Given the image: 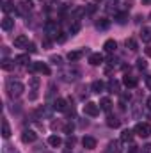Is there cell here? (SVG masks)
Returning a JSON list of instances; mask_svg holds the SVG:
<instances>
[{
	"instance_id": "obj_17",
	"label": "cell",
	"mask_w": 151,
	"mask_h": 153,
	"mask_svg": "<svg viewBox=\"0 0 151 153\" xmlns=\"http://www.w3.org/2000/svg\"><path fill=\"white\" fill-rule=\"evenodd\" d=\"M103 89H105V84H103L101 80H94V82L91 84V91H93V93H98V94H100Z\"/></svg>"
},
{
	"instance_id": "obj_9",
	"label": "cell",
	"mask_w": 151,
	"mask_h": 153,
	"mask_svg": "<svg viewBox=\"0 0 151 153\" xmlns=\"http://www.w3.org/2000/svg\"><path fill=\"white\" fill-rule=\"evenodd\" d=\"M53 111H59V112H64L66 109H68V103H66V100L64 98H55V102H53Z\"/></svg>"
},
{
	"instance_id": "obj_36",
	"label": "cell",
	"mask_w": 151,
	"mask_h": 153,
	"mask_svg": "<svg viewBox=\"0 0 151 153\" xmlns=\"http://www.w3.org/2000/svg\"><path fill=\"white\" fill-rule=\"evenodd\" d=\"M27 50H29L30 53H36V52H38V48H36V45H34V43H29V46H27Z\"/></svg>"
},
{
	"instance_id": "obj_13",
	"label": "cell",
	"mask_w": 151,
	"mask_h": 153,
	"mask_svg": "<svg viewBox=\"0 0 151 153\" xmlns=\"http://www.w3.org/2000/svg\"><path fill=\"white\" fill-rule=\"evenodd\" d=\"M14 46H16V48H27V46H29V38H27V36H18V38H14Z\"/></svg>"
},
{
	"instance_id": "obj_11",
	"label": "cell",
	"mask_w": 151,
	"mask_h": 153,
	"mask_svg": "<svg viewBox=\"0 0 151 153\" xmlns=\"http://www.w3.org/2000/svg\"><path fill=\"white\" fill-rule=\"evenodd\" d=\"M101 62H103V55H101V53L96 52V53H91V55H89V64H91V66H100Z\"/></svg>"
},
{
	"instance_id": "obj_1",
	"label": "cell",
	"mask_w": 151,
	"mask_h": 153,
	"mask_svg": "<svg viewBox=\"0 0 151 153\" xmlns=\"http://www.w3.org/2000/svg\"><path fill=\"white\" fill-rule=\"evenodd\" d=\"M23 89H25L23 84L18 82V80H9L7 82V93H9L11 98H20L23 94Z\"/></svg>"
},
{
	"instance_id": "obj_4",
	"label": "cell",
	"mask_w": 151,
	"mask_h": 153,
	"mask_svg": "<svg viewBox=\"0 0 151 153\" xmlns=\"http://www.w3.org/2000/svg\"><path fill=\"white\" fill-rule=\"evenodd\" d=\"M44 30H46V34H48V38H57V34H59V25H57V22H46L44 23Z\"/></svg>"
},
{
	"instance_id": "obj_44",
	"label": "cell",
	"mask_w": 151,
	"mask_h": 153,
	"mask_svg": "<svg viewBox=\"0 0 151 153\" xmlns=\"http://www.w3.org/2000/svg\"><path fill=\"white\" fill-rule=\"evenodd\" d=\"M142 2H144V4H151V0H142Z\"/></svg>"
},
{
	"instance_id": "obj_5",
	"label": "cell",
	"mask_w": 151,
	"mask_h": 153,
	"mask_svg": "<svg viewBox=\"0 0 151 153\" xmlns=\"http://www.w3.org/2000/svg\"><path fill=\"white\" fill-rule=\"evenodd\" d=\"M30 70L32 71H38L41 75H50L52 71H50V66L46 64V62H32L30 64Z\"/></svg>"
},
{
	"instance_id": "obj_39",
	"label": "cell",
	"mask_w": 151,
	"mask_h": 153,
	"mask_svg": "<svg viewBox=\"0 0 151 153\" xmlns=\"http://www.w3.org/2000/svg\"><path fill=\"white\" fill-rule=\"evenodd\" d=\"M50 45H52V43H50V39L48 38L43 39V46H44V48H50Z\"/></svg>"
},
{
	"instance_id": "obj_45",
	"label": "cell",
	"mask_w": 151,
	"mask_h": 153,
	"mask_svg": "<svg viewBox=\"0 0 151 153\" xmlns=\"http://www.w3.org/2000/svg\"><path fill=\"white\" fill-rule=\"evenodd\" d=\"M94 2H100V0H94Z\"/></svg>"
},
{
	"instance_id": "obj_3",
	"label": "cell",
	"mask_w": 151,
	"mask_h": 153,
	"mask_svg": "<svg viewBox=\"0 0 151 153\" xmlns=\"http://www.w3.org/2000/svg\"><path fill=\"white\" fill-rule=\"evenodd\" d=\"M84 112L87 116H91V117H96V116L100 114V105L94 103V102H87L84 105Z\"/></svg>"
},
{
	"instance_id": "obj_42",
	"label": "cell",
	"mask_w": 151,
	"mask_h": 153,
	"mask_svg": "<svg viewBox=\"0 0 151 153\" xmlns=\"http://www.w3.org/2000/svg\"><path fill=\"white\" fill-rule=\"evenodd\" d=\"M146 85L151 89V76H148V78H146Z\"/></svg>"
},
{
	"instance_id": "obj_2",
	"label": "cell",
	"mask_w": 151,
	"mask_h": 153,
	"mask_svg": "<svg viewBox=\"0 0 151 153\" xmlns=\"http://www.w3.org/2000/svg\"><path fill=\"white\" fill-rule=\"evenodd\" d=\"M133 132H135L139 137H144V139H146V137H150L151 135V125L150 123H142V121H141V123L135 125Z\"/></svg>"
},
{
	"instance_id": "obj_20",
	"label": "cell",
	"mask_w": 151,
	"mask_h": 153,
	"mask_svg": "<svg viewBox=\"0 0 151 153\" xmlns=\"http://www.w3.org/2000/svg\"><path fill=\"white\" fill-rule=\"evenodd\" d=\"M132 139H133V132H132V130H128V128H126V130H123V134H121V143H124V144H126V143H132Z\"/></svg>"
},
{
	"instance_id": "obj_33",
	"label": "cell",
	"mask_w": 151,
	"mask_h": 153,
	"mask_svg": "<svg viewBox=\"0 0 151 153\" xmlns=\"http://www.w3.org/2000/svg\"><path fill=\"white\" fill-rule=\"evenodd\" d=\"M78 30H80V23H78V22H73L71 27H70V34H76Z\"/></svg>"
},
{
	"instance_id": "obj_27",
	"label": "cell",
	"mask_w": 151,
	"mask_h": 153,
	"mask_svg": "<svg viewBox=\"0 0 151 153\" xmlns=\"http://www.w3.org/2000/svg\"><path fill=\"white\" fill-rule=\"evenodd\" d=\"M109 20H105V18H100L98 22H96V29L98 30H105V29H109Z\"/></svg>"
},
{
	"instance_id": "obj_46",
	"label": "cell",
	"mask_w": 151,
	"mask_h": 153,
	"mask_svg": "<svg viewBox=\"0 0 151 153\" xmlns=\"http://www.w3.org/2000/svg\"><path fill=\"white\" fill-rule=\"evenodd\" d=\"M150 20H151V14H150Z\"/></svg>"
},
{
	"instance_id": "obj_21",
	"label": "cell",
	"mask_w": 151,
	"mask_h": 153,
	"mask_svg": "<svg viewBox=\"0 0 151 153\" xmlns=\"http://www.w3.org/2000/svg\"><path fill=\"white\" fill-rule=\"evenodd\" d=\"M14 61H16V64H29V62H30L29 53H20V55L14 57Z\"/></svg>"
},
{
	"instance_id": "obj_31",
	"label": "cell",
	"mask_w": 151,
	"mask_h": 153,
	"mask_svg": "<svg viewBox=\"0 0 151 153\" xmlns=\"http://www.w3.org/2000/svg\"><path fill=\"white\" fill-rule=\"evenodd\" d=\"M2 153H20L16 148H13L11 144H4L2 146Z\"/></svg>"
},
{
	"instance_id": "obj_7",
	"label": "cell",
	"mask_w": 151,
	"mask_h": 153,
	"mask_svg": "<svg viewBox=\"0 0 151 153\" xmlns=\"http://www.w3.org/2000/svg\"><path fill=\"white\" fill-rule=\"evenodd\" d=\"M2 11L9 16V14H13V13H18V5H14V2H13V0H7V2H4Z\"/></svg>"
},
{
	"instance_id": "obj_35",
	"label": "cell",
	"mask_w": 151,
	"mask_h": 153,
	"mask_svg": "<svg viewBox=\"0 0 151 153\" xmlns=\"http://www.w3.org/2000/svg\"><path fill=\"white\" fill-rule=\"evenodd\" d=\"M117 144H119V143L112 141V143L109 144V152H110V153H117Z\"/></svg>"
},
{
	"instance_id": "obj_8",
	"label": "cell",
	"mask_w": 151,
	"mask_h": 153,
	"mask_svg": "<svg viewBox=\"0 0 151 153\" xmlns=\"http://www.w3.org/2000/svg\"><path fill=\"white\" fill-rule=\"evenodd\" d=\"M14 29V20L11 18V16H4L2 18V30H5V32H9V30H13Z\"/></svg>"
},
{
	"instance_id": "obj_26",
	"label": "cell",
	"mask_w": 151,
	"mask_h": 153,
	"mask_svg": "<svg viewBox=\"0 0 151 153\" xmlns=\"http://www.w3.org/2000/svg\"><path fill=\"white\" fill-rule=\"evenodd\" d=\"M141 39H142L144 43H150V41H151V29L144 27V29L141 30Z\"/></svg>"
},
{
	"instance_id": "obj_23",
	"label": "cell",
	"mask_w": 151,
	"mask_h": 153,
	"mask_svg": "<svg viewBox=\"0 0 151 153\" xmlns=\"http://www.w3.org/2000/svg\"><path fill=\"white\" fill-rule=\"evenodd\" d=\"M107 89H109V91H110V93H119V82H117V80H109V82H107Z\"/></svg>"
},
{
	"instance_id": "obj_28",
	"label": "cell",
	"mask_w": 151,
	"mask_h": 153,
	"mask_svg": "<svg viewBox=\"0 0 151 153\" xmlns=\"http://www.w3.org/2000/svg\"><path fill=\"white\" fill-rule=\"evenodd\" d=\"M107 125H109L110 128H119L121 123H119V119H117L115 116H109V117H107Z\"/></svg>"
},
{
	"instance_id": "obj_43",
	"label": "cell",
	"mask_w": 151,
	"mask_h": 153,
	"mask_svg": "<svg viewBox=\"0 0 151 153\" xmlns=\"http://www.w3.org/2000/svg\"><path fill=\"white\" fill-rule=\"evenodd\" d=\"M146 55H150V57H151V46H148V48H146Z\"/></svg>"
},
{
	"instance_id": "obj_32",
	"label": "cell",
	"mask_w": 151,
	"mask_h": 153,
	"mask_svg": "<svg viewBox=\"0 0 151 153\" xmlns=\"http://www.w3.org/2000/svg\"><path fill=\"white\" fill-rule=\"evenodd\" d=\"M137 68H139L141 71H144V70L148 68V62H146L144 59H137Z\"/></svg>"
},
{
	"instance_id": "obj_19",
	"label": "cell",
	"mask_w": 151,
	"mask_h": 153,
	"mask_svg": "<svg viewBox=\"0 0 151 153\" xmlns=\"http://www.w3.org/2000/svg\"><path fill=\"white\" fill-rule=\"evenodd\" d=\"M48 144H50L52 148H59V146H62V139H61L59 135H50V137H48Z\"/></svg>"
},
{
	"instance_id": "obj_24",
	"label": "cell",
	"mask_w": 151,
	"mask_h": 153,
	"mask_svg": "<svg viewBox=\"0 0 151 153\" xmlns=\"http://www.w3.org/2000/svg\"><path fill=\"white\" fill-rule=\"evenodd\" d=\"M29 11H30V4H27V2H23V4H18V14L25 16Z\"/></svg>"
},
{
	"instance_id": "obj_6",
	"label": "cell",
	"mask_w": 151,
	"mask_h": 153,
	"mask_svg": "<svg viewBox=\"0 0 151 153\" xmlns=\"http://www.w3.org/2000/svg\"><path fill=\"white\" fill-rule=\"evenodd\" d=\"M38 139V134L34 132V130H23V134H21V141L25 143V144H30V143H34Z\"/></svg>"
},
{
	"instance_id": "obj_22",
	"label": "cell",
	"mask_w": 151,
	"mask_h": 153,
	"mask_svg": "<svg viewBox=\"0 0 151 153\" xmlns=\"http://www.w3.org/2000/svg\"><path fill=\"white\" fill-rule=\"evenodd\" d=\"M123 84H124V85H126V87H130V89H132V87H135V85H137V78H135V76H124V78H123Z\"/></svg>"
},
{
	"instance_id": "obj_38",
	"label": "cell",
	"mask_w": 151,
	"mask_h": 153,
	"mask_svg": "<svg viewBox=\"0 0 151 153\" xmlns=\"http://www.w3.org/2000/svg\"><path fill=\"white\" fill-rule=\"evenodd\" d=\"M38 98V91H30V94H29V100H36Z\"/></svg>"
},
{
	"instance_id": "obj_34",
	"label": "cell",
	"mask_w": 151,
	"mask_h": 153,
	"mask_svg": "<svg viewBox=\"0 0 151 153\" xmlns=\"http://www.w3.org/2000/svg\"><path fill=\"white\" fill-rule=\"evenodd\" d=\"M50 61H52L55 66H61V64H62V57H59V55H52V57H50Z\"/></svg>"
},
{
	"instance_id": "obj_15",
	"label": "cell",
	"mask_w": 151,
	"mask_h": 153,
	"mask_svg": "<svg viewBox=\"0 0 151 153\" xmlns=\"http://www.w3.org/2000/svg\"><path fill=\"white\" fill-rule=\"evenodd\" d=\"M2 137L4 139H9L11 137V126H9V123H7L5 117L2 119Z\"/></svg>"
},
{
	"instance_id": "obj_29",
	"label": "cell",
	"mask_w": 151,
	"mask_h": 153,
	"mask_svg": "<svg viewBox=\"0 0 151 153\" xmlns=\"http://www.w3.org/2000/svg\"><path fill=\"white\" fill-rule=\"evenodd\" d=\"M29 84H30V91H38V87H39V78H38V76H30Z\"/></svg>"
},
{
	"instance_id": "obj_40",
	"label": "cell",
	"mask_w": 151,
	"mask_h": 153,
	"mask_svg": "<svg viewBox=\"0 0 151 153\" xmlns=\"http://www.w3.org/2000/svg\"><path fill=\"white\" fill-rule=\"evenodd\" d=\"M142 153H151V144H146V146H142Z\"/></svg>"
},
{
	"instance_id": "obj_18",
	"label": "cell",
	"mask_w": 151,
	"mask_h": 153,
	"mask_svg": "<svg viewBox=\"0 0 151 153\" xmlns=\"http://www.w3.org/2000/svg\"><path fill=\"white\" fill-rule=\"evenodd\" d=\"M100 109L105 111V112H110V109H112V102H110V98H101V100H100Z\"/></svg>"
},
{
	"instance_id": "obj_30",
	"label": "cell",
	"mask_w": 151,
	"mask_h": 153,
	"mask_svg": "<svg viewBox=\"0 0 151 153\" xmlns=\"http://www.w3.org/2000/svg\"><path fill=\"white\" fill-rule=\"evenodd\" d=\"M126 46L132 50V52H137V41L133 38H130V39H126Z\"/></svg>"
},
{
	"instance_id": "obj_10",
	"label": "cell",
	"mask_w": 151,
	"mask_h": 153,
	"mask_svg": "<svg viewBox=\"0 0 151 153\" xmlns=\"http://www.w3.org/2000/svg\"><path fill=\"white\" fill-rule=\"evenodd\" d=\"M85 52H87V50H73V52H70V53H68V61H70V62H76V61H80L82 55H84Z\"/></svg>"
},
{
	"instance_id": "obj_37",
	"label": "cell",
	"mask_w": 151,
	"mask_h": 153,
	"mask_svg": "<svg viewBox=\"0 0 151 153\" xmlns=\"http://www.w3.org/2000/svg\"><path fill=\"white\" fill-rule=\"evenodd\" d=\"M94 11H96V5H93V4H91V5H87V9H85V13H87V14H93Z\"/></svg>"
},
{
	"instance_id": "obj_16",
	"label": "cell",
	"mask_w": 151,
	"mask_h": 153,
	"mask_svg": "<svg viewBox=\"0 0 151 153\" xmlns=\"http://www.w3.org/2000/svg\"><path fill=\"white\" fill-rule=\"evenodd\" d=\"M115 48H117V43H115L114 39H107V41L103 43V50H105V52H109V53L115 52Z\"/></svg>"
},
{
	"instance_id": "obj_14",
	"label": "cell",
	"mask_w": 151,
	"mask_h": 153,
	"mask_svg": "<svg viewBox=\"0 0 151 153\" xmlns=\"http://www.w3.org/2000/svg\"><path fill=\"white\" fill-rule=\"evenodd\" d=\"M82 144H84V148H87V150H94V148H96V139L87 135V137L82 139Z\"/></svg>"
},
{
	"instance_id": "obj_41",
	"label": "cell",
	"mask_w": 151,
	"mask_h": 153,
	"mask_svg": "<svg viewBox=\"0 0 151 153\" xmlns=\"http://www.w3.org/2000/svg\"><path fill=\"white\" fill-rule=\"evenodd\" d=\"M146 107H148V109L151 111V96L148 98V100H146Z\"/></svg>"
},
{
	"instance_id": "obj_25",
	"label": "cell",
	"mask_w": 151,
	"mask_h": 153,
	"mask_svg": "<svg viewBox=\"0 0 151 153\" xmlns=\"http://www.w3.org/2000/svg\"><path fill=\"white\" fill-rule=\"evenodd\" d=\"M115 22L119 25H124L128 22V13H115Z\"/></svg>"
},
{
	"instance_id": "obj_12",
	"label": "cell",
	"mask_w": 151,
	"mask_h": 153,
	"mask_svg": "<svg viewBox=\"0 0 151 153\" xmlns=\"http://www.w3.org/2000/svg\"><path fill=\"white\" fill-rule=\"evenodd\" d=\"M14 66H16V61H11V59H2V62H0V68L4 71H11V70H14Z\"/></svg>"
}]
</instances>
